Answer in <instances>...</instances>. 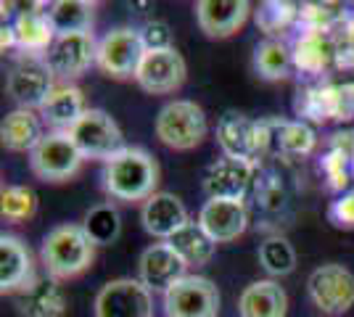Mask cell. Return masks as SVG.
Returning a JSON list of instances; mask_svg holds the SVG:
<instances>
[{"label": "cell", "instance_id": "obj_33", "mask_svg": "<svg viewBox=\"0 0 354 317\" xmlns=\"http://www.w3.org/2000/svg\"><path fill=\"white\" fill-rule=\"evenodd\" d=\"M299 16L294 3H286V0H267V3H259V8L254 11V19H257V27L265 32L267 37H275L286 32L294 19Z\"/></svg>", "mask_w": 354, "mask_h": 317}, {"label": "cell", "instance_id": "obj_21", "mask_svg": "<svg viewBox=\"0 0 354 317\" xmlns=\"http://www.w3.org/2000/svg\"><path fill=\"white\" fill-rule=\"evenodd\" d=\"M16 307H19L21 317H64L66 315V294L59 280L45 275L16 296Z\"/></svg>", "mask_w": 354, "mask_h": 317}, {"label": "cell", "instance_id": "obj_10", "mask_svg": "<svg viewBox=\"0 0 354 317\" xmlns=\"http://www.w3.org/2000/svg\"><path fill=\"white\" fill-rule=\"evenodd\" d=\"M220 288L204 275H185L164 294V317H217Z\"/></svg>", "mask_w": 354, "mask_h": 317}, {"label": "cell", "instance_id": "obj_27", "mask_svg": "<svg viewBox=\"0 0 354 317\" xmlns=\"http://www.w3.org/2000/svg\"><path fill=\"white\" fill-rule=\"evenodd\" d=\"M48 19L53 24L56 37L61 35H82L93 30L95 21V3L88 0H59L48 6Z\"/></svg>", "mask_w": 354, "mask_h": 317}, {"label": "cell", "instance_id": "obj_9", "mask_svg": "<svg viewBox=\"0 0 354 317\" xmlns=\"http://www.w3.org/2000/svg\"><path fill=\"white\" fill-rule=\"evenodd\" d=\"M307 291L312 304L330 317L346 315L354 307V275L336 262L315 267L307 278Z\"/></svg>", "mask_w": 354, "mask_h": 317}, {"label": "cell", "instance_id": "obj_15", "mask_svg": "<svg viewBox=\"0 0 354 317\" xmlns=\"http://www.w3.org/2000/svg\"><path fill=\"white\" fill-rule=\"evenodd\" d=\"M214 243H230L241 238L249 227V209L243 201L207 198L196 220Z\"/></svg>", "mask_w": 354, "mask_h": 317}, {"label": "cell", "instance_id": "obj_2", "mask_svg": "<svg viewBox=\"0 0 354 317\" xmlns=\"http://www.w3.org/2000/svg\"><path fill=\"white\" fill-rule=\"evenodd\" d=\"M95 259V243L88 238L82 225H56L43 238L40 246V262L45 267V275L53 280H72L80 278Z\"/></svg>", "mask_w": 354, "mask_h": 317}, {"label": "cell", "instance_id": "obj_31", "mask_svg": "<svg viewBox=\"0 0 354 317\" xmlns=\"http://www.w3.org/2000/svg\"><path fill=\"white\" fill-rule=\"evenodd\" d=\"M259 265L267 275L272 278H283L296 270V251L283 236H272L267 241L259 243Z\"/></svg>", "mask_w": 354, "mask_h": 317}, {"label": "cell", "instance_id": "obj_28", "mask_svg": "<svg viewBox=\"0 0 354 317\" xmlns=\"http://www.w3.org/2000/svg\"><path fill=\"white\" fill-rule=\"evenodd\" d=\"M167 243L185 259L188 267H201L214 257V241L201 230L198 222H188L185 227H180Z\"/></svg>", "mask_w": 354, "mask_h": 317}, {"label": "cell", "instance_id": "obj_36", "mask_svg": "<svg viewBox=\"0 0 354 317\" xmlns=\"http://www.w3.org/2000/svg\"><path fill=\"white\" fill-rule=\"evenodd\" d=\"M344 151H330L323 159V172L328 177V185L333 191H344V185L349 182V175H346V166H344Z\"/></svg>", "mask_w": 354, "mask_h": 317}, {"label": "cell", "instance_id": "obj_3", "mask_svg": "<svg viewBox=\"0 0 354 317\" xmlns=\"http://www.w3.org/2000/svg\"><path fill=\"white\" fill-rule=\"evenodd\" d=\"M153 133H156V137L162 140L167 148L191 151L196 146H201V140L209 133L207 114H204V108L196 101L177 98V101H169L156 114Z\"/></svg>", "mask_w": 354, "mask_h": 317}, {"label": "cell", "instance_id": "obj_26", "mask_svg": "<svg viewBox=\"0 0 354 317\" xmlns=\"http://www.w3.org/2000/svg\"><path fill=\"white\" fill-rule=\"evenodd\" d=\"M254 72L267 82H281L294 69V50L278 37H267L254 48Z\"/></svg>", "mask_w": 354, "mask_h": 317}, {"label": "cell", "instance_id": "obj_12", "mask_svg": "<svg viewBox=\"0 0 354 317\" xmlns=\"http://www.w3.org/2000/svg\"><path fill=\"white\" fill-rule=\"evenodd\" d=\"M185 77H188L185 59L177 53V48H169V50H146L135 82L148 95H169L183 88Z\"/></svg>", "mask_w": 354, "mask_h": 317}, {"label": "cell", "instance_id": "obj_4", "mask_svg": "<svg viewBox=\"0 0 354 317\" xmlns=\"http://www.w3.org/2000/svg\"><path fill=\"white\" fill-rule=\"evenodd\" d=\"M217 143L225 156L257 164L259 156L270 151V124L241 111H225L217 122Z\"/></svg>", "mask_w": 354, "mask_h": 317}, {"label": "cell", "instance_id": "obj_35", "mask_svg": "<svg viewBox=\"0 0 354 317\" xmlns=\"http://www.w3.org/2000/svg\"><path fill=\"white\" fill-rule=\"evenodd\" d=\"M328 217L336 227H344V230H354V188L341 193L330 209H328Z\"/></svg>", "mask_w": 354, "mask_h": 317}, {"label": "cell", "instance_id": "obj_24", "mask_svg": "<svg viewBox=\"0 0 354 317\" xmlns=\"http://www.w3.org/2000/svg\"><path fill=\"white\" fill-rule=\"evenodd\" d=\"M11 27H14L16 48L27 50V56L48 53L53 40H56V32H53V24L48 19V11H37L35 6L19 11Z\"/></svg>", "mask_w": 354, "mask_h": 317}, {"label": "cell", "instance_id": "obj_5", "mask_svg": "<svg viewBox=\"0 0 354 317\" xmlns=\"http://www.w3.org/2000/svg\"><path fill=\"white\" fill-rule=\"evenodd\" d=\"M56 88V75L43 56L24 53L6 77V93L16 101V108L40 111Z\"/></svg>", "mask_w": 354, "mask_h": 317}, {"label": "cell", "instance_id": "obj_22", "mask_svg": "<svg viewBox=\"0 0 354 317\" xmlns=\"http://www.w3.org/2000/svg\"><path fill=\"white\" fill-rule=\"evenodd\" d=\"M45 137L43 133V119L37 111L32 108H14L3 124H0V140H3V148L14 153H32L40 140Z\"/></svg>", "mask_w": 354, "mask_h": 317}, {"label": "cell", "instance_id": "obj_30", "mask_svg": "<svg viewBox=\"0 0 354 317\" xmlns=\"http://www.w3.org/2000/svg\"><path fill=\"white\" fill-rule=\"evenodd\" d=\"M330 53H333V48H330V43L323 37V32L312 30L310 35L299 37V43H296L294 66H299V69L307 72V75H317V72H323L325 66H328Z\"/></svg>", "mask_w": 354, "mask_h": 317}, {"label": "cell", "instance_id": "obj_13", "mask_svg": "<svg viewBox=\"0 0 354 317\" xmlns=\"http://www.w3.org/2000/svg\"><path fill=\"white\" fill-rule=\"evenodd\" d=\"M98 59V43L93 37V32L82 35H61L53 40L50 50L45 53L48 66L53 69L56 79H64V85H69V79H77L88 72Z\"/></svg>", "mask_w": 354, "mask_h": 317}, {"label": "cell", "instance_id": "obj_20", "mask_svg": "<svg viewBox=\"0 0 354 317\" xmlns=\"http://www.w3.org/2000/svg\"><path fill=\"white\" fill-rule=\"evenodd\" d=\"M288 294L278 280H254L238 296V317H286Z\"/></svg>", "mask_w": 354, "mask_h": 317}, {"label": "cell", "instance_id": "obj_11", "mask_svg": "<svg viewBox=\"0 0 354 317\" xmlns=\"http://www.w3.org/2000/svg\"><path fill=\"white\" fill-rule=\"evenodd\" d=\"M95 317H153V294L138 278L109 280L93 304Z\"/></svg>", "mask_w": 354, "mask_h": 317}, {"label": "cell", "instance_id": "obj_7", "mask_svg": "<svg viewBox=\"0 0 354 317\" xmlns=\"http://www.w3.org/2000/svg\"><path fill=\"white\" fill-rule=\"evenodd\" d=\"M143 56H146V46L140 40V30L117 27L98 40L95 66L111 79H135Z\"/></svg>", "mask_w": 354, "mask_h": 317}, {"label": "cell", "instance_id": "obj_14", "mask_svg": "<svg viewBox=\"0 0 354 317\" xmlns=\"http://www.w3.org/2000/svg\"><path fill=\"white\" fill-rule=\"evenodd\" d=\"M188 275L185 259L177 254L167 241L151 243L138 259V280L151 291V294H167L177 280Z\"/></svg>", "mask_w": 354, "mask_h": 317}, {"label": "cell", "instance_id": "obj_16", "mask_svg": "<svg viewBox=\"0 0 354 317\" xmlns=\"http://www.w3.org/2000/svg\"><path fill=\"white\" fill-rule=\"evenodd\" d=\"M251 14L246 0H201L196 3V24L212 40H225L236 35Z\"/></svg>", "mask_w": 354, "mask_h": 317}, {"label": "cell", "instance_id": "obj_8", "mask_svg": "<svg viewBox=\"0 0 354 317\" xmlns=\"http://www.w3.org/2000/svg\"><path fill=\"white\" fill-rule=\"evenodd\" d=\"M82 153L69 133H45L40 146L30 153V169L43 182H66L82 166Z\"/></svg>", "mask_w": 354, "mask_h": 317}, {"label": "cell", "instance_id": "obj_17", "mask_svg": "<svg viewBox=\"0 0 354 317\" xmlns=\"http://www.w3.org/2000/svg\"><path fill=\"white\" fill-rule=\"evenodd\" d=\"M254 169L257 164L222 156L214 164H209L207 175H204V193L207 198L243 201L251 188V180H254Z\"/></svg>", "mask_w": 354, "mask_h": 317}, {"label": "cell", "instance_id": "obj_25", "mask_svg": "<svg viewBox=\"0 0 354 317\" xmlns=\"http://www.w3.org/2000/svg\"><path fill=\"white\" fill-rule=\"evenodd\" d=\"M270 124V148L283 156H310L315 151V130L304 122L267 119Z\"/></svg>", "mask_w": 354, "mask_h": 317}, {"label": "cell", "instance_id": "obj_29", "mask_svg": "<svg viewBox=\"0 0 354 317\" xmlns=\"http://www.w3.org/2000/svg\"><path fill=\"white\" fill-rule=\"evenodd\" d=\"M82 227L95 246H111L122 233V217L114 204H98L85 214Z\"/></svg>", "mask_w": 354, "mask_h": 317}, {"label": "cell", "instance_id": "obj_18", "mask_svg": "<svg viewBox=\"0 0 354 317\" xmlns=\"http://www.w3.org/2000/svg\"><path fill=\"white\" fill-rule=\"evenodd\" d=\"M37 280L30 246L16 236H0V291L21 294Z\"/></svg>", "mask_w": 354, "mask_h": 317}, {"label": "cell", "instance_id": "obj_34", "mask_svg": "<svg viewBox=\"0 0 354 317\" xmlns=\"http://www.w3.org/2000/svg\"><path fill=\"white\" fill-rule=\"evenodd\" d=\"M140 40H143L146 50H169V48H175L172 30H169V24L162 21V19L146 21L143 30H140Z\"/></svg>", "mask_w": 354, "mask_h": 317}, {"label": "cell", "instance_id": "obj_32", "mask_svg": "<svg viewBox=\"0 0 354 317\" xmlns=\"http://www.w3.org/2000/svg\"><path fill=\"white\" fill-rule=\"evenodd\" d=\"M37 211V193L27 185H6L0 191V214L6 222L19 225L24 220H32Z\"/></svg>", "mask_w": 354, "mask_h": 317}, {"label": "cell", "instance_id": "obj_1", "mask_svg": "<svg viewBox=\"0 0 354 317\" xmlns=\"http://www.w3.org/2000/svg\"><path fill=\"white\" fill-rule=\"evenodd\" d=\"M104 191L111 198L117 201H143L146 204L148 198L156 191L159 185V164L156 159L140 148V146H124L117 156H111L104 164Z\"/></svg>", "mask_w": 354, "mask_h": 317}, {"label": "cell", "instance_id": "obj_6", "mask_svg": "<svg viewBox=\"0 0 354 317\" xmlns=\"http://www.w3.org/2000/svg\"><path fill=\"white\" fill-rule=\"evenodd\" d=\"M69 137L74 146L80 148L82 159H104L109 162L111 156H117L124 148V135L119 130L111 114H106L104 108H88L80 122L69 130Z\"/></svg>", "mask_w": 354, "mask_h": 317}, {"label": "cell", "instance_id": "obj_23", "mask_svg": "<svg viewBox=\"0 0 354 317\" xmlns=\"http://www.w3.org/2000/svg\"><path fill=\"white\" fill-rule=\"evenodd\" d=\"M85 111L88 106H85L82 90L77 85H59L40 108V119L43 124L53 127V133H69Z\"/></svg>", "mask_w": 354, "mask_h": 317}, {"label": "cell", "instance_id": "obj_19", "mask_svg": "<svg viewBox=\"0 0 354 317\" xmlns=\"http://www.w3.org/2000/svg\"><path fill=\"white\" fill-rule=\"evenodd\" d=\"M140 222H143V230H146L148 236L169 241L177 230L185 227L191 220H188L185 204H183L175 193L159 191V193H153V196L140 206Z\"/></svg>", "mask_w": 354, "mask_h": 317}]
</instances>
